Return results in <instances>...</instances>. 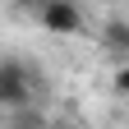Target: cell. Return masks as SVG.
Returning <instances> with one entry per match:
<instances>
[{
	"label": "cell",
	"instance_id": "obj_1",
	"mask_svg": "<svg viewBox=\"0 0 129 129\" xmlns=\"http://www.w3.org/2000/svg\"><path fill=\"white\" fill-rule=\"evenodd\" d=\"M46 23L51 28H78V14L69 5H60V0H51V9H46Z\"/></svg>",
	"mask_w": 129,
	"mask_h": 129
},
{
	"label": "cell",
	"instance_id": "obj_2",
	"mask_svg": "<svg viewBox=\"0 0 129 129\" xmlns=\"http://www.w3.org/2000/svg\"><path fill=\"white\" fill-rule=\"evenodd\" d=\"M120 88H129V74H120Z\"/></svg>",
	"mask_w": 129,
	"mask_h": 129
}]
</instances>
